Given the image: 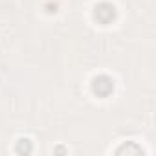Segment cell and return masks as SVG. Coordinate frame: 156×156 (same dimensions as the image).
<instances>
[{"label": "cell", "mask_w": 156, "mask_h": 156, "mask_svg": "<svg viewBox=\"0 0 156 156\" xmlns=\"http://www.w3.org/2000/svg\"><path fill=\"white\" fill-rule=\"evenodd\" d=\"M17 152H19V154H30V152H31V143H30V140H20L19 145H17Z\"/></svg>", "instance_id": "3"}, {"label": "cell", "mask_w": 156, "mask_h": 156, "mask_svg": "<svg viewBox=\"0 0 156 156\" xmlns=\"http://www.w3.org/2000/svg\"><path fill=\"white\" fill-rule=\"evenodd\" d=\"M130 151H134V152H141V149L140 147H127V145H123L121 149H118V154H123V152H130Z\"/></svg>", "instance_id": "4"}, {"label": "cell", "mask_w": 156, "mask_h": 156, "mask_svg": "<svg viewBox=\"0 0 156 156\" xmlns=\"http://www.w3.org/2000/svg\"><path fill=\"white\" fill-rule=\"evenodd\" d=\"M92 90L99 98H108L114 92V81L110 79L108 75H98V77H94V81H92Z\"/></svg>", "instance_id": "1"}, {"label": "cell", "mask_w": 156, "mask_h": 156, "mask_svg": "<svg viewBox=\"0 0 156 156\" xmlns=\"http://www.w3.org/2000/svg\"><path fill=\"white\" fill-rule=\"evenodd\" d=\"M94 17L99 24H110L116 19V8L110 2H99L94 9Z\"/></svg>", "instance_id": "2"}]
</instances>
